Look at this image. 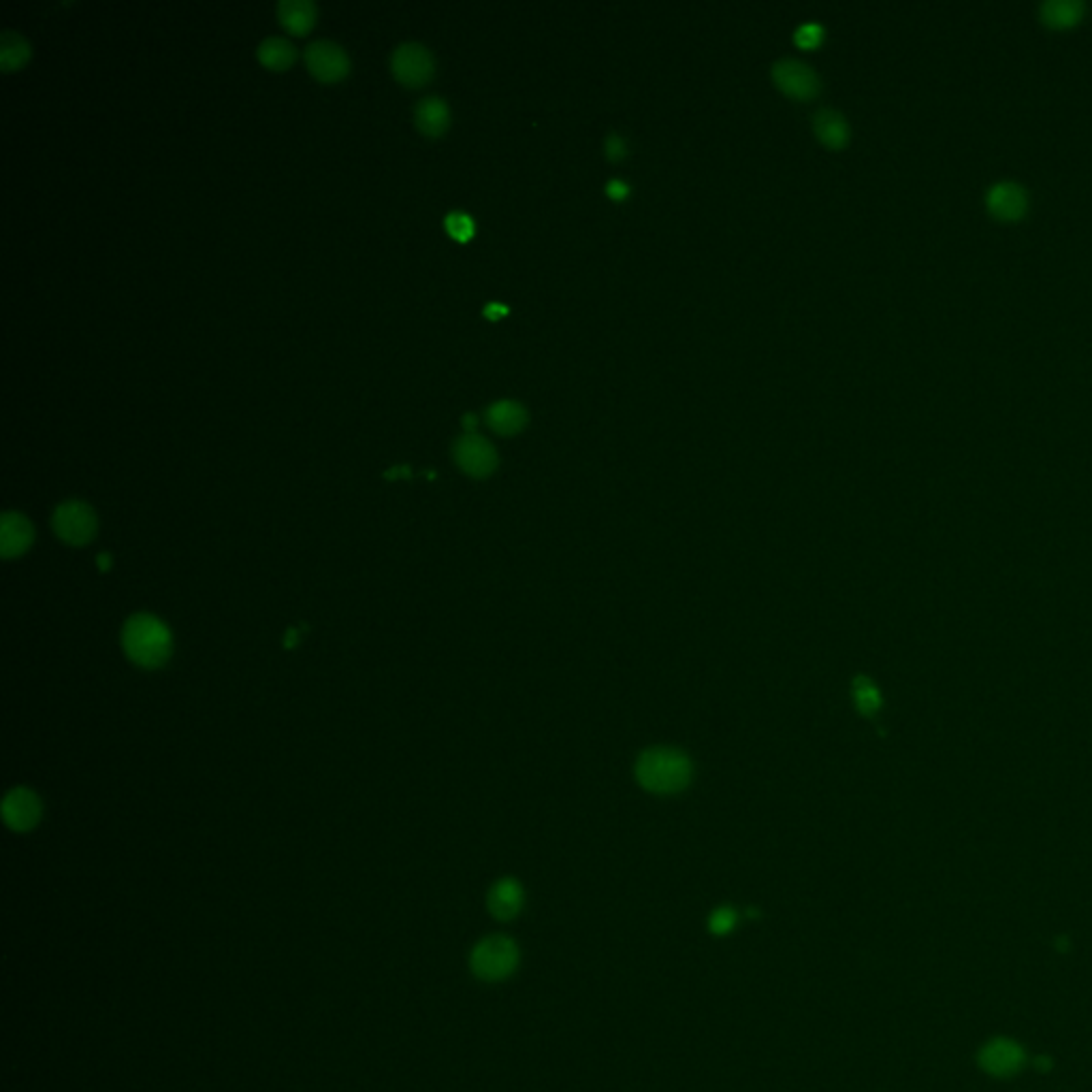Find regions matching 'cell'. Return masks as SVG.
<instances>
[{
	"mask_svg": "<svg viewBox=\"0 0 1092 1092\" xmlns=\"http://www.w3.org/2000/svg\"><path fill=\"white\" fill-rule=\"evenodd\" d=\"M508 314V308L504 306V303H489V306L485 308V316L491 318V321H497V318Z\"/></svg>",
	"mask_w": 1092,
	"mask_h": 1092,
	"instance_id": "obj_27",
	"label": "cell"
},
{
	"mask_svg": "<svg viewBox=\"0 0 1092 1092\" xmlns=\"http://www.w3.org/2000/svg\"><path fill=\"white\" fill-rule=\"evenodd\" d=\"M278 18L288 33L301 37L314 29L318 9L312 0H280Z\"/></svg>",
	"mask_w": 1092,
	"mask_h": 1092,
	"instance_id": "obj_17",
	"label": "cell"
},
{
	"mask_svg": "<svg viewBox=\"0 0 1092 1092\" xmlns=\"http://www.w3.org/2000/svg\"><path fill=\"white\" fill-rule=\"evenodd\" d=\"M41 813H44L41 800L29 787H16L3 800L5 824L16 833L33 831L41 820Z\"/></svg>",
	"mask_w": 1092,
	"mask_h": 1092,
	"instance_id": "obj_10",
	"label": "cell"
},
{
	"mask_svg": "<svg viewBox=\"0 0 1092 1092\" xmlns=\"http://www.w3.org/2000/svg\"><path fill=\"white\" fill-rule=\"evenodd\" d=\"M33 56L31 41L16 31H3L0 35V68L5 73L18 71Z\"/></svg>",
	"mask_w": 1092,
	"mask_h": 1092,
	"instance_id": "obj_18",
	"label": "cell"
},
{
	"mask_svg": "<svg viewBox=\"0 0 1092 1092\" xmlns=\"http://www.w3.org/2000/svg\"><path fill=\"white\" fill-rule=\"evenodd\" d=\"M739 914L732 907H719L709 918V931L717 937H726L737 929Z\"/></svg>",
	"mask_w": 1092,
	"mask_h": 1092,
	"instance_id": "obj_23",
	"label": "cell"
},
{
	"mask_svg": "<svg viewBox=\"0 0 1092 1092\" xmlns=\"http://www.w3.org/2000/svg\"><path fill=\"white\" fill-rule=\"evenodd\" d=\"M772 79L781 92L796 101H811L822 90L820 75L809 64L796 58H783L772 66Z\"/></svg>",
	"mask_w": 1092,
	"mask_h": 1092,
	"instance_id": "obj_7",
	"label": "cell"
},
{
	"mask_svg": "<svg viewBox=\"0 0 1092 1092\" xmlns=\"http://www.w3.org/2000/svg\"><path fill=\"white\" fill-rule=\"evenodd\" d=\"M604 149H606V158L613 160V162H619V160H624L628 156V146L617 133H611L606 137Z\"/></svg>",
	"mask_w": 1092,
	"mask_h": 1092,
	"instance_id": "obj_25",
	"label": "cell"
},
{
	"mask_svg": "<svg viewBox=\"0 0 1092 1092\" xmlns=\"http://www.w3.org/2000/svg\"><path fill=\"white\" fill-rule=\"evenodd\" d=\"M391 71L404 86L421 88L430 84L436 73L434 53L417 41L397 46L391 56Z\"/></svg>",
	"mask_w": 1092,
	"mask_h": 1092,
	"instance_id": "obj_5",
	"label": "cell"
},
{
	"mask_svg": "<svg viewBox=\"0 0 1092 1092\" xmlns=\"http://www.w3.org/2000/svg\"><path fill=\"white\" fill-rule=\"evenodd\" d=\"M487 425L495 434L500 436H515L528 427L530 414L523 404L515 402V399H500L487 408Z\"/></svg>",
	"mask_w": 1092,
	"mask_h": 1092,
	"instance_id": "obj_14",
	"label": "cell"
},
{
	"mask_svg": "<svg viewBox=\"0 0 1092 1092\" xmlns=\"http://www.w3.org/2000/svg\"><path fill=\"white\" fill-rule=\"evenodd\" d=\"M519 966V947L510 937L493 935L478 942L469 953V969L482 981L508 979Z\"/></svg>",
	"mask_w": 1092,
	"mask_h": 1092,
	"instance_id": "obj_3",
	"label": "cell"
},
{
	"mask_svg": "<svg viewBox=\"0 0 1092 1092\" xmlns=\"http://www.w3.org/2000/svg\"><path fill=\"white\" fill-rule=\"evenodd\" d=\"M122 646L127 655L142 668H160L173 651L169 628L154 615H133L122 630Z\"/></svg>",
	"mask_w": 1092,
	"mask_h": 1092,
	"instance_id": "obj_2",
	"label": "cell"
},
{
	"mask_svg": "<svg viewBox=\"0 0 1092 1092\" xmlns=\"http://www.w3.org/2000/svg\"><path fill=\"white\" fill-rule=\"evenodd\" d=\"M256 56L271 71H284L297 60V48L286 37H267L260 41Z\"/></svg>",
	"mask_w": 1092,
	"mask_h": 1092,
	"instance_id": "obj_19",
	"label": "cell"
},
{
	"mask_svg": "<svg viewBox=\"0 0 1092 1092\" xmlns=\"http://www.w3.org/2000/svg\"><path fill=\"white\" fill-rule=\"evenodd\" d=\"M851 694H853L855 709H858V713L864 715V717H875L883 707V698H881L879 687L875 685L873 679H868V676H864V674L855 676Z\"/></svg>",
	"mask_w": 1092,
	"mask_h": 1092,
	"instance_id": "obj_21",
	"label": "cell"
},
{
	"mask_svg": "<svg viewBox=\"0 0 1092 1092\" xmlns=\"http://www.w3.org/2000/svg\"><path fill=\"white\" fill-rule=\"evenodd\" d=\"M1040 16L1054 29H1067L1082 20L1084 3L1082 0H1045L1040 7Z\"/></svg>",
	"mask_w": 1092,
	"mask_h": 1092,
	"instance_id": "obj_20",
	"label": "cell"
},
{
	"mask_svg": "<svg viewBox=\"0 0 1092 1092\" xmlns=\"http://www.w3.org/2000/svg\"><path fill=\"white\" fill-rule=\"evenodd\" d=\"M691 777H694L691 759L672 747L646 749L636 762V779L646 792L653 794L668 796L683 792Z\"/></svg>",
	"mask_w": 1092,
	"mask_h": 1092,
	"instance_id": "obj_1",
	"label": "cell"
},
{
	"mask_svg": "<svg viewBox=\"0 0 1092 1092\" xmlns=\"http://www.w3.org/2000/svg\"><path fill=\"white\" fill-rule=\"evenodd\" d=\"M794 39H796L798 48L813 50V48H818V46L822 44L824 29H822L820 24H803V26H800V29L796 31Z\"/></svg>",
	"mask_w": 1092,
	"mask_h": 1092,
	"instance_id": "obj_24",
	"label": "cell"
},
{
	"mask_svg": "<svg viewBox=\"0 0 1092 1092\" xmlns=\"http://www.w3.org/2000/svg\"><path fill=\"white\" fill-rule=\"evenodd\" d=\"M452 454L457 465L472 478L491 476L497 469V463H500V459H497V450L491 442L474 432L463 434L461 438L454 440Z\"/></svg>",
	"mask_w": 1092,
	"mask_h": 1092,
	"instance_id": "obj_6",
	"label": "cell"
},
{
	"mask_svg": "<svg viewBox=\"0 0 1092 1092\" xmlns=\"http://www.w3.org/2000/svg\"><path fill=\"white\" fill-rule=\"evenodd\" d=\"M977 1062L988 1075L1005 1080V1077H1016L1025 1069L1027 1052L1018 1042L1001 1037V1040H992L979 1049Z\"/></svg>",
	"mask_w": 1092,
	"mask_h": 1092,
	"instance_id": "obj_9",
	"label": "cell"
},
{
	"mask_svg": "<svg viewBox=\"0 0 1092 1092\" xmlns=\"http://www.w3.org/2000/svg\"><path fill=\"white\" fill-rule=\"evenodd\" d=\"M51 523L60 541L73 546H84L92 543L96 530H99V521H96L92 506L79 500L62 502L56 508V513H53Z\"/></svg>",
	"mask_w": 1092,
	"mask_h": 1092,
	"instance_id": "obj_4",
	"label": "cell"
},
{
	"mask_svg": "<svg viewBox=\"0 0 1092 1092\" xmlns=\"http://www.w3.org/2000/svg\"><path fill=\"white\" fill-rule=\"evenodd\" d=\"M988 210L1003 220H1016L1027 212L1029 192L1027 188L1014 182V179H1001L994 182L986 192Z\"/></svg>",
	"mask_w": 1092,
	"mask_h": 1092,
	"instance_id": "obj_11",
	"label": "cell"
},
{
	"mask_svg": "<svg viewBox=\"0 0 1092 1092\" xmlns=\"http://www.w3.org/2000/svg\"><path fill=\"white\" fill-rule=\"evenodd\" d=\"M109 563H112V561H109V555H107V552H103V555L99 557V565H101L103 572L109 570Z\"/></svg>",
	"mask_w": 1092,
	"mask_h": 1092,
	"instance_id": "obj_29",
	"label": "cell"
},
{
	"mask_svg": "<svg viewBox=\"0 0 1092 1092\" xmlns=\"http://www.w3.org/2000/svg\"><path fill=\"white\" fill-rule=\"evenodd\" d=\"M306 64L310 73L325 84H334V81H340L350 73L348 53L342 46L327 39L312 41L306 48Z\"/></svg>",
	"mask_w": 1092,
	"mask_h": 1092,
	"instance_id": "obj_8",
	"label": "cell"
},
{
	"mask_svg": "<svg viewBox=\"0 0 1092 1092\" xmlns=\"http://www.w3.org/2000/svg\"><path fill=\"white\" fill-rule=\"evenodd\" d=\"M606 195L613 201H624L630 195V186L624 182V179H611V182L606 184Z\"/></svg>",
	"mask_w": 1092,
	"mask_h": 1092,
	"instance_id": "obj_26",
	"label": "cell"
},
{
	"mask_svg": "<svg viewBox=\"0 0 1092 1092\" xmlns=\"http://www.w3.org/2000/svg\"><path fill=\"white\" fill-rule=\"evenodd\" d=\"M523 903H525L523 886L513 877H504L497 883H493V888L489 890V896H487V907L491 911V916L500 922L515 920L521 914Z\"/></svg>",
	"mask_w": 1092,
	"mask_h": 1092,
	"instance_id": "obj_13",
	"label": "cell"
},
{
	"mask_svg": "<svg viewBox=\"0 0 1092 1092\" xmlns=\"http://www.w3.org/2000/svg\"><path fill=\"white\" fill-rule=\"evenodd\" d=\"M414 120L423 135L440 137L450 127V109L440 96H425L414 109Z\"/></svg>",
	"mask_w": 1092,
	"mask_h": 1092,
	"instance_id": "obj_15",
	"label": "cell"
},
{
	"mask_svg": "<svg viewBox=\"0 0 1092 1092\" xmlns=\"http://www.w3.org/2000/svg\"><path fill=\"white\" fill-rule=\"evenodd\" d=\"M35 541L33 523L20 513H5L0 519V552L5 559L24 555Z\"/></svg>",
	"mask_w": 1092,
	"mask_h": 1092,
	"instance_id": "obj_12",
	"label": "cell"
},
{
	"mask_svg": "<svg viewBox=\"0 0 1092 1092\" xmlns=\"http://www.w3.org/2000/svg\"><path fill=\"white\" fill-rule=\"evenodd\" d=\"M445 225H447V231H448L450 238L457 240V242H469L476 233L472 216H467L465 212H450L445 220Z\"/></svg>",
	"mask_w": 1092,
	"mask_h": 1092,
	"instance_id": "obj_22",
	"label": "cell"
},
{
	"mask_svg": "<svg viewBox=\"0 0 1092 1092\" xmlns=\"http://www.w3.org/2000/svg\"><path fill=\"white\" fill-rule=\"evenodd\" d=\"M463 425L467 427V430H474V425H476V417H474V414H465V417H463Z\"/></svg>",
	"mask_w": 1092,
	"mask_h": 1092,
	"instance_id": "obj_28",
	"label": "cell"
},
{
	"mask_svg": "<svg viewBox=\"0 0 1092 1092\" xmlns=\"http://www.w3.org/2000/svg\"><path fill=\"white\" fill-rule=\"evenodd\" d=\"M813 131L818 135V140L831 149H841L849 142V124L845 116H841L835 109H820L813 116Z\"/></svg>",
	"mask_w": 1092,
	"mask_h": 1092,
	"instance_id": "obj_16",
	"label": "cell"
}]
</instances>
